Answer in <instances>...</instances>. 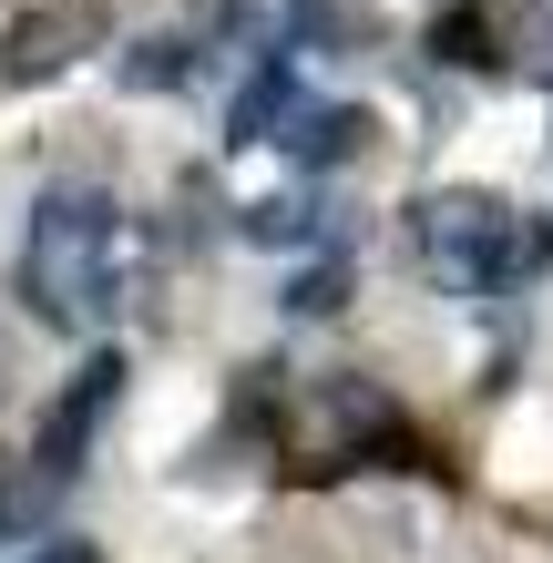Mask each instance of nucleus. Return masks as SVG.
<instances>
[{
  "label": "nucleus",
  "mask_w": 553,
  "mask_h": 563,
  "mask_svg": "<svg viewBox=\"0 0 553 563\" xmlns=\"http://www.w3.org/2000/svg\"><path fill=\"white\" fill-rule=\"evenodd\" d=\"M113 400H123V358L113 349H92L73 379H62V400L42 410V461H31V472L42 482H73L82 461H92V430L113 420Z\"/></svg>",
  "instance_id": "nucleus-3"
},
{
  "label": "nucleus",
  "mask_w": 553,
  "mask_h": 563,
  "mask_svg": "<svg viewBox=\"0 0 553 563\" xmlns=\"http://www.w3.org/2000/svg\"><path fill=\"white\" fill-rule=\"evenodd\" d=\"M287 123H298V73H287V62H267V73L236 92V113H225V144H277Z\"/></svg>",
  "instance_id": "nucleus-6"
},
{
  "label": "nucleus",
  "mask_w": 553,
  "mask_h": 563,
  "mask_svg": "<svg viewBox=\"0 0 553 563\" xmlns=\"http://www.w3.org/2000/svg\"><path fill=\"white\" fill-rule=\"evenodd\" d=\"M21 563H103V543H82V533H42V543H21Z\"/></svg>",
  "instance_id": "nucleus-11"
},
{
  "label": "nucleus",
  "mask_w": 553,
  "mask_h": 563,
  "mask_svg": "<svg viewBox=\"0 0 553 563\" xmlns=\"http://www.w3.org/2000/svg\"><path fill=\"white\" fill-rule=\"evenodd\" d=\"M287 308H298V318H339L349 308V267H339V256L298 267V277H287Z\"/></svg>",
  "instance_id": "nucleus-10"
},
{
  "label": "nucleus",
  "mask_w": 553,
  "mask_h": 563,
  "mask_svg": "<svg viewBox=\"0 0 553 563\" xmlns=\"http://www.w3.org/2000/svg\"><path fill=\"white\" fill-rule=\"evenodd\" d=\"M410 256L441 297H502L553 267V216H523L482 185H441L410 206Z\"/></svg>",
  "instance_id": "nucleus-2"
},
{
  "label": "nucleus",
  "mask_w": 553,
  "mask_h": 563,
  "mask_svg": "<svg viewBox=\"0 0 553 563\" xmlns=\"http://www.w3.org/2000/svg\"><path fill=\"white\" fill-rule=\"evenodd\" d=\"M113 73H123V92H175V82L195 73V52L175 42V31H154V42H134V52L113 62Z\"/></svg>",
  "instance_id": "nucleus-8"
},
{
  "label": "nucleus",
  "mask_w": 553,
  "mask_h": 563,
  "mask_svg": "<svg viewBox=\"0 0 553 563\" xmlns=\"http://www.w3.org/2000/svg\"><path fill=\"white\" fill-rule=\"evenodd\" d=\"M103 31H113L103 0H52V11H21L11 31H0V82H52V73H73Z\"/></svg>",
  "instance_id": "nucleus-4"
},
{
  "label": "nucleus",
  "mask_w": 553,
  "mask_h": 563,
  "mask_svg": "<svg viewBox=\"0 0 553 563\" xmlns=\"http://www.w3.org/2000/svg\"><path fill=\"white\" fill-rule=\"evenodd\" d=\"M52 492H62V482H42V472H31V482H11V472H0V553H11V543H42Z\"/></svg>",
  "instance_id": "nucleus-9"
},
{
  "label": "nucleus",
  "mask_w": 553,
  "mask_h": 563,
  "mask_svg": "<svg viewBox=\"0 0 553 563\" xmlns=\"http://www.w3.org/2000/svg\"><path fill=\"white\" fill-rule=\"evenodd\" d=\"M329 225H318L308 195H267V206H246V246H318Z\"/></svg>",
  "instance_id": "nucleus-7"
},
{
  "label": "nucleus",
  "mask_w": 553,
  "mask_h": 563,
  "mask_svg": "<svg viewBox=\"0 0 553 563\" xmlns=\"http://www.w3.org/2000/svg\"><path fill=\"white\" fill-rule=\"evenodd\" d=\"M277 144L298 154L308 175H329V164H349V154L369 144V113H360V103H298V123H287Z\"/></svg>",
  "instance_id": "nucleus-5"
},
{
  "label": "nucleus",
  "mask_w": 553,
  "mask_h": 563,
  "mask_svg": "<svg viewBox=\"0 0 553 563\" xmlns=\"http://www.w3.org/2000/svg\"><path fill=\"white\" fill-rule=\"evenodd\" d=\"M21 297L42 328H103L123 308V206L92 185H52L21 236Z\"/></svg>",
  "instance_id": "nucleus-1"
}]
</instances>
